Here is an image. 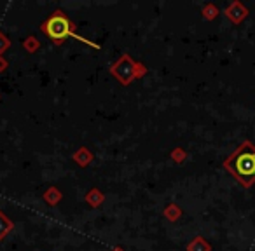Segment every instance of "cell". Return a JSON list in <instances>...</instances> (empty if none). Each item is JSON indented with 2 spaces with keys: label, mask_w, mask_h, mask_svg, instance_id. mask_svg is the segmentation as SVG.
<instances>
[{
  "label": "cell",
  "mask_w": 255,
  "mask_h": 251,
  "mask_svg": "<svg viewBox=\"0 0 255 251\" xmlns=\"http://www.w3.org/2000/svg\"><path fill=\"white\" fill-rule=\"evenodd\" d=\"M224 167L236 178L241 187L248 188L255 183V145L245 140L226 161Z\"/></svg>",
  "instance_id": "obj_1"
},
{
  "label": "cell",
  "mask_w": 255,
  "mask_h": 251,
  "mask_svg": "<svg viewBox=\"0 0 255 251\" xmlns=\"http://www.w3.org/2000/svg\"><path fill=\"white\" fill-rule=\"evenodd\" d=\"M39 30L47 37V39L53 40L56 46H61V44H65V40H67V39H75V40H79V42L88 44V46L95 47V49H100L98 44L89 42L88 39H84V37L79 35L75 23L72 21V19L68 18V16L65 14L63 11H61V9H56L53 14L47 16V18L44 19L42 23H40V28Z\"/></svg>",
  "instance_id": "obj_2"
},
{
  "label": "cell",
  "mask_w": 255,
  "mask_h": 251,
  "mask_svg": "<svg viewBox=\"0 0 255 251\" xmlns=\"http://www.w3.org/2000/svg\"><path fill=\"white\" fill-rule=\"evenodd\" d=\"M110 74L123 85H129L136 79V61H133V58L129 54H123L110 67Z\"/></svg>",
  "instance_id": "obj_3"
},
{
  "label": "cell",
  "mask_w": 255,
  "mask_h": 251,
  "mask_svg": "<svg viewBox=\"0 0 255 251\" xmlns=\"http://www.w3.org/2000/svg\"><path fill=\"white\" fill-rule=\"evenodd\" d=\"M226 16L234 23V25H240L241 21H245V18L248 16V9L245 7L241 2H233L229 7L226 9Z\"/></svg>",
  "instance_id": "obj_4"
},
{
  "label": "cell",
  "mask_w": 255,
  "mask_h": 251,
  "mask_svg": "<svg viewBox=\"0 0 255 251\" xmlns=\"http://www.w3.org/2000/svg\"><path fill=\"white\" fill-rule=\"evenodd\" d=\"M93 152L89 149H86V147H81V149L77 150V152L74 154V161L79 164L81 167H86L89 166V164L93 163Z\"/></svg>",
  "instance_id": "obj_5"
},
{
  "label": "cell",
  "mask_w": 255,
  "mask_h": 251,
  "mask_svg": "<svg viewBox=\"0 0 255 251\" xmlns=\"http://www.w3.org/2000/svg\"><path fill=\"white\" fill-rule=\"evenodd\" d=\"M105 201V194H103L100 188H91V190L86 194V202L93 208H98L102 202Z\"/></svg>",
  "instance_id": "obj_6"
},
{
  "label": "cell",
  "mask_w": 255,
  "mask_h": 251,
  "mask_svg": "<svg viewBox=\"0 0 255 251\" xmlns=\"http://www.w3.org/2000/svg\"><path fill=\"white\" fill-rule=\"evenodd\" d=\"M42 197H44V201H46L49 206H56L58 202L63 199V194H61V190H58L56 187H49L46 192H44Z\"/></svg>",
  "instance_id": "obj_7"
},
{
  "label": "cell",
  "mask_w": 255,
  "mask_h": 251,
  "mask_svg": "<svg viewBox=\"0 0 255 251\" xmlns=\"http://www.w3.org/2000/svg\"><path fill=\"white\" fill-rule=\"evenodd\" d=\"M12 229H14V223H12V220L9 218L4 211H0V241L4 239V237L7 236Z\"/></svg>",
  "instance_id": "obj_8"
},
{
  "label": "cell",
  "mask_w": 255,
  "mask_h": 251,
  "mask_svg": "<svg viewBox=\"0 0 255 251\" xmlns=\"http://www.w3.org/2000/svg\"><path fill=\"white\" fill-rule=\"evenodd\" d=\"M187 251H212V246L205 241V237L198 236L187 244Z\"/></svg>",
  "instance_id": "obj_9"
},
{
  "label": "cell",
  "mask_w": 255,
  "mask_h": 251,
  "mask_svg": "<svg viewBox=\"0 0 255 251\" xmlns=\"http://www.w3.org/2000/svg\"><path fill=\"white\" fill-rule=\"evenodd\" d=\"M164 216H166L170 222H177L178 218L182 216V209H180V206L178 204H168L166 208H164Z\"/></svg>",
  "instance_id": "obj_10"
},
{
  "label": "cell",
  "mask_w": 255,
  "mask_h": 251,
  "mask_svg": "<svg viewBox=\"0 0 255 251\" xmlns=\"http://www.w3.org/2000/svg\"><path fill=\"white\" fill-rule=\"evenodd\" d=\"M203 16H205V19H208V21H213V19L219 16V7H217L215 4H206L203 5Z\"/></svg>",
  "instance_id": "obj_11"
},
{
  "label": "cell",
  "mask_w": 255,
  "mask_h": 251,
  "mask_svg": "<svg viewBox=\"0 0 255 251\" xmlns=\"http://www.w3.org/2000/svg\"><path fill=\"white\" fill-rule=\"evenodd\" d=\"M23 47H25V51H28V53H37V51L40 49V42L35 37H28V39H25V42H23Z\"/></svg>",
  "instance_id": "obj_12"
},
{
  "label": "cell",
  "mask_w": 255,
  "mask_h": 251,
  "mask_svg": "<svg viewBox=\"0 0 255 251\" xmlns=\"http://www.w3.org/2000/svg\"><path fill=\"white\" fill-rule=\"evenodd\" d=\"M185 157H187V152H185L184 149H175L173 152H171V159L175 161V163H184L185 161Z\"/></svg>",
  "instance_id": "obj_13"
},
{
  "label": "cell",
  "mask_w": 255,
  "mask_h": 251,
  "mask_svg": "<svg viewBox=\"0 0 255 251\" xmlns=\"http://www.w3.org/2000/svg\"><path fill=\"white\" fill-rule=\"evenodd\" d=\"M9 47H11V40L0 32V56H4V53L9 49Z\"/></svg>",
  "instance_id": "obj_14"
},
{
  "label": "cell",
  "mask_w": 255,
  "mask_h": 251,
  "mask_svg": "<svg viewBox=\"0 0 255 251\" xmlns=\"http://www.w3.org/2000/svg\"><path fill=\"white\" fill-rule=\"evenodd\" d=\"M145 74H147V67H145V65L136 63V79L143 77V75H145Z\"/></svg>",
  "instance_id": "obj_15"
},
{
  "label": "cell",
  "mask_w": 255,
  "mask_h": 251,
  "mask_svg": "<svg viewBox=\"0 0 255 251\" xmlns=\"http://www.w3.org/2000/svg\"><path fill=\"white\" fill-rule=\"evenodd\" d=\"M9 68V61L5 60L4 56H0V72H4V70H7Z\"/></svg>",
  "instance_id": "obj_16"
},
{
  "label": "cell",
  "mask_w": 255,
  "mask_h": 251,
  "mask_svg": "<svg viewBox=\"0 0 255 251\" xmlns=\"http://www.w3.org/2000/svg\"><path fill=\"white\" fill-rule=\"evenodd\" d=\"M112 251H124V250H123V248H121V246H116V248H114Z\"/></svg>",
  "instance_id": "obj_17"
}]
</instances>
